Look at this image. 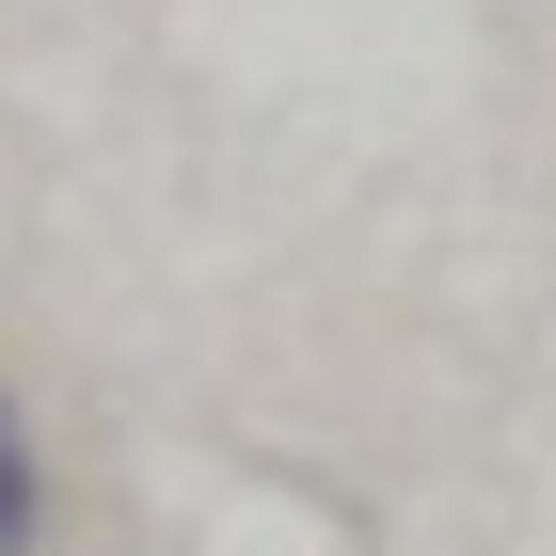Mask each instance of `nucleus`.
Instances as JSON below:
<instances>
[{"instance_id": "nucleus-1", "label": "nucleus", "mask_w": 556, "mask_h": 556, "mask_svg": "<svg viewBox=\"0 0 556 556\" xmlns=\"http://www.w3.org/2000/svg\"><path fill=\"white\" fill-rule=\"evenodd\" d=\"M64 541V445L16 382H0V556H48Z\"/></svg>"}]
</instances>
